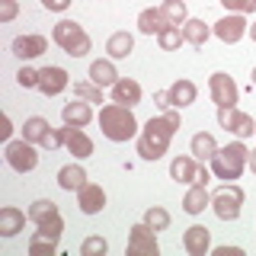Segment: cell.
Returning <instances> with one entry per match:
<instances>
[{"label":"cell","mask_w":256,"mask_h":256,"mask_svg":"<svg viewBox=\"0 0 256 256\" xmlns=\"http://www.w3.org/2000/svg\"><path fill=\"white\" fill-rule=\"evenodd\" d=\"M70 86V77H68V70L58 68V64H48V68L38 70V90H42L45 96H58L64 93Z\"/></svg>","instance_id":"8fae6325"},{"label":"cell","mask_w":256,"mask_h":256,"mask_svg":"<svg viewBox=\"0 0 256 256\" xmlns=\"http://www.w3.org/2000/svg\"><path fill=\"white\" fill-rule=\"evenodd\" d=\"M90 80L96 86H116L118 84L116 64H112V61H93L90 64Z\"/></svg>","instance_id":"d4e9b609"},{"label":"cell","mask_w":256,"mask_h":256,"mask_svg":"<svg viewBox=\"0 0 256 256\" xmlns=\"http://www.w3.org/2000/svg\"><path fill=\"white\" fill-rule=\"evenodd\" d=\"M180 132V112L166 109L164 116L150 118L148 125L141 128L138 134V154L144 160H160L166 154V148H170V138Z\"/></svg>","instance_id":"6da1fadb"},{"label":"cell","mask_w":256,"mask_h":256,"mask_svg":"<svg viewBox=\"0 0 256 256\" xmlns=\"http://www.w3.org/2000/svg\"><path fill=\"white\" fill-rule=\"evenodd\" d=\"M218 125L228 128L230 134H237V138H250V134H256V122L246 112H240L237 106L234 109H218Z\"/></svg>","instance_id":"ba28073f"},{"label":"cell","mask_w":256,"mask_h":256,"mask_svg":"<svg viewBox=\"0 0 256 256\" xmlns=\"http://www.w3.org/2000/svg\"><path fill=\"white\" fill-rule=\"evenodd\" d=\"M106 250H109V244L102 237H86L84 246H80V253H84V256H102Z\"/></svg>","instance_id":"e575fe53"},{"label":"cell","mask_w":256,"mask_h":256,"mask_svg":"<svg viewBox=\"0 0 256 256\" xmlns=\"http://www.w3.org/2000/svg\"><path fill=\"white\" fill-rule=\"evenodd\" d=\"M74 96L77 100H86V102H102V86H96L93 80L86 84V80H77L74 84Z\"/></svg>","instance_id":"836d02e7"},{"label":"cell","mask_w":256,"mask_h":256,"mask_svg":"<svg viewBox=\"0 0 256 256\" xmlns=\"http://www.w3.org/2000/svg\"><path fill=\"white\" fill-rule=\"evenodd\" d=\"M240 205H244V189L228 182L218 192H212V208L221 221H237L240 218Z\"/></svg>","instance_id":"5b68a950"},{"label":"cell","mask_w":256,"mask_h":256,"mask_svg":"<svg viewBox=\"0 0 256 256\" xmlns=\"http://www.w3.org/2000/svg\"><path fill=\"white\" fill-rule=\"evenodd\" d=\"M112 102H118V106H138L141 102V86L134 84V80L128 77H118V84L112 86Z\"/></svg>","instance_id":"d6986e66"},{"label":"cell","mask_w":256,"mask_h":256,"mask_svg":"<svg viewBox=\"0 0 256 256\" xmlns=\"http://www.w3.org/2000/svg\"><path fill=\"white\" fill-rule=\"evenodd\" d=\"M246 157H250V150H246L244 141H230L228 148H218V154L212 157V173L218 176V180H240V173H244L246 166Z\"/></svg>","instance_id":"3957f363"},{"label":"cell","mask_w":256,"mask_h":256,"mask_svg":"<svg viewBox=\"0 0 256 256\" xmlns=\"http://www.w3.org/2000/svg\"><path fill=\"white\" fill-rule=\"evenodd\" d=\"M253 4H256V0H253Z\"/></svg>","instance_id":"f6af8a7d"},{"label":"cell","mask_w":256,"mask_h":256,"mask_svg":"<svg viewBox=\"0 0 256 256\" xmlns=\"http://www.w3.org/2000/svg\"><path fill=\"white\" fill-rule=\"evenodd\" d=\"M250 38H253V42H256V22H253V26H250Z\"/></svg>","instance_id":"7bdbcfd3"},{"label":"cell","mask_w":256,"mask_h":256,"mask_svg":"<svg viewBox=\"0 0 256 256\" xmlns=\"http://www.w3.org/2000/svg\"><path fill=\"white\" fill-rule=\"evenodd\" d=\"M16 80H20V86H38V70H32V68H22L20 74H16Z\"/></svg>","instance_id":"74e56055"},{"label":"cell","mask_w":256,"mask_h":256,"mask_svg":"<svg viewBox=\"0 0 256 256\" xmlns=\"http://www.w3.org/2000/svg\"><path fill=\"white\" fill-rule=\"evenodd\" d=\"M42 6H45V10H52V13H64L70 6V0H42Z\"/></svg>","instance_id":"60d3db41"},{"label":"cell","mask_w":256,"mask_h":256,"mask_svg":"<svg viewBox=\"0 0 256 256\" xmlns=\"http://www.w3.org/2000/svg\"><path fill=\"white\" fill-rule=\"evenodd\" d=\"M208 90H212V100H214V106L218 109H234L237 106V84L230 80V74H212V80H208Z\"/></svg>","instance_id":"52a82bcc"},{"label":"cell","mask_w":256,"mask_h":256,"mask_svg":"<svg viewBox=\"0 0 256 256\" xmlns=\"http://www.w3.org/2000/svg\"><path fill=\"white\" fill-rule=\"evenodd\" d=\"M196 96H198V90H196V84H192V80H176V84L170 86V100H173L176 109L192 106V102H196Z\"/></svg>","instance_id":"cb8c5ba5"},{"label":"cell","mask_w":256,"mask_h":256,"mask_svg":"<svg viewBox=\"0 0 256 256\" xmlns=\"http://www.w3.org/2000/svg\"><path fill=\"white\" fill-rule=\"evenodd\" d=\"M205 205H212V192L205 189V182H192L186 198H182V212L186 214H202Z\"/></svg>","instance_id":"e0dca14e"},{"label":"cell","mask_w":256,"mask_h":256,"mask_svg":"<svg viewBox=\"0 0 256 256\" xmlns=\"http://www.w3.org/2000/svg\"><path fill=\"white\" fill-rule=\"evenodd\" d=\"M100 128L109 141H128L138 134V118H134L132 106H118V102H109L100 112Z\"/></svg>","instance_id":"7a4b0ae2"},{"label":"cell","mask_w":256,"mask_h":256,"mask_svg":"<svg viewBox=\"0 0 256 256\" xmlns=\"http://www.w3.org/2000/svg\"><path fill=\"white\" fill-rule=\"evenodd\" d=\"M16 16V0H0V22H10Z\"/></svg>","instance_id":"f35d334b"},{"label":"cell","mask_w":256,"mask_h":256,"mask_svg":"<svg viewBox=\"0 0 256 256\" xmlns=\"http://www.w3.org/2000/svg\"><path fill=\"white\" fill-rule=\"evenodd\" d=\"M154 102H157V106H160V109H164V112H166V109H173V100H170V90H157V93H154Z\"/></svg>","instance_id":"ab89813d"},{"label":"cell","mask_w":256,"mask_h":256,"mask_svg":"<svg viewBox=\"0 0 256 256\" xmlns=\"http://www.w3.org/2000/svg\"><path fill=\"white\" fill-rule=\"evenodd\" d=\"M64 148H68L77 160H84V157L93 154V141L84 134V128H74V125L64 128Z\"/></svg>","instance_id":"2e32d148"},{"label":"cell","mask_w":256,"mask_h":256,"mask_svg":"<svg viewBox=\"0 0 256 256\" xmlns=\"http://www.w3.org/2000/svg\"><path fill=\"white\" fill-rule=\"evenodd\" d=\"M77 205L84 214H96L106 208V192H102V186H93V182H86L84 189L77 192Z\"/></svg>","instance_id":"9a60e30c"},{"label":"cell","mask_w":256,"mask_h":256,"mask_svg":"<svg viewBox=\"0 0 256 256\" xmlns=\"http://www.w3.org/2000/svg\"><path fill=\"white\" fill-rule=\"evenodd\" d=\"M54 45L61 48V52H68L70 58H84L86 52H90V36L84 32V26H77L74 20H61L58 26L52 32Z\"/></svg>","instance_id":"277c9868"},{"label":"cell","mask_w":256,"mask_h":256,"mask_svg":"<svg viewBox=\"0 0 256 256\" xmlns=\"http://www.w3.org/2000/svg\"><path fill=\"white\" fill-rule=\"evenodd\" d=\"M250 80H253V86H256V68H253V74H250Z\"/></svg>","instance_id":"ee69618b"},{"label":"cell","mask_w":256,"mask_h":256,"mask_svg":"<svg viewBox=\"0 0 256 256\" xmlns=\"http://www.w3.org/2000/svg\"><path fill=\"white\" fill-rule=\"evenodd\" d=\"M54 250H58V240L48 237V234H42V230H36V237L29 240V253H32V256H52Z\"/></svg>","instance_id":"83f0119b"},{"label":"cell","mask_w":256,"mask_h":256,"mask_svg":"<svg viewBox=\"0 0 256 256\" xmlns=\"http://www.w3.org/2000/svg\"><path fill=\"white\" fill-rule=\"evenodd\" d=\"M166 26H170V20L164 16L160 6H157V10H154V6H150V10H141V16H138V29L144 32V36H160Z\"/></svg>","instance_id":"7402d4cb"},{"label":"cell","mask_w":256,"mask_h":256,"mask_svg":"<svg viewBox=\"0 0 256 256\" xmlns=\"http://www.w3.org/2000/svg\"><path fill=\"white\" fill-rule=\"evenodd\" d=\"M61 118H64V125L84 128V125H90L93 109H90V102H86V100H74V102H68V106L61 109Z\"/></svg>","instance_id":"ac0fdd59"},{"label":"cell","mask_w":256,"mask_h":256,"mask_svg":"<svg viewBox=\"0 0 256 256\" xmlns=\"http://www.w3.org/2000/svg\"><path fill=\"white\" fill-rule=\"evenodd\" d=\"M45 134H48V122H45L42 116H32V118H26V125H22V138H26V141L36 144V141H42Z\"/></svg>","instance_id":"f546056e"},{"label":"cell","mask_w":256,"mask_h":256,"mask_svg":"<svg viewBox=\"0 0 256 256\" xmlns=\"http://www.w3.org/2000/svg\"><path fill=\"white\" fill-rule=\"evenodd\" d=\"M214 36L221 38V42H228V45H234L240 42V38L250 32V26H246V20H244V13H230V16H224V20L214 22Z\"/></svg>","instance_id":"30bf717a"},{"label":"cell","mask_w":256,"mask_h":256,"mask_svg":"<svg viewBox=\"0 0 256 256\" xmlns=\"http://www.w3.org/2000/svg\"><path fill=\"white\" fill-rule=\"evenodd\" d=\"M29 221H36V224H42L45 218H52V214H58V205L52 202V198H38V202H32L29 205Z\"/></svg>","instance_id":"f1b7e54d"},{"label":"cell","mask_w":256,"mask_h":256,"mask_svg":"<svg viewBox=\"0 0 256 256\" xmlns=\"http://www.w3.org/2000/svg\"><path fill=\"white\" fill-rule=\"evenodd\" d=\"M38 144H42L45 150H58L61 144H64V128H58V132H52V128H48V134H45Z\"/></svg>","instance_id":"d590c367"},{"label":"cell","mask_w":256,"mask_h":256,"mask_svg":"<svg viewBox=\"0 0 256 256\" xmlns=\"http://www.w3.org/2000/svg\"><path fill=\"white\" fill-rule=\"evenodd\" d=\"M157 42H160V48H164V52H176V48L186 42V38H182V29H180V26H166V29L157 36Z\"/></svg>","instance_id":"d6a6232c"},{"label":"cell","mask_w":256,"mask_h":256,"mask_svg":"<svg viewBox=\"0 0 256 256\" xmlns=\"http://www.w3.org/2000/svg\"><path fill=\"white\" fill-rule=\"evenodd\" d=\"M157 230H150L148 224H134L132 237H128V256H157Z\"/></svg>","instance_id":"9c48e42d"},{"label":"cell","mask_w":256,"mask_h":256,"mask_svg":"<svg viewBox=\"0 0 256 256\" xmlns=\"http://www.w3.org/2000/svg\"><path fill=\"white\" fill-rule=\"evenodd\" d=\"M170 176L176 182H198L202 180V164H198L196 157H176L173 164H170Z\"/></svg>","instance_id":"4fadbf2b"},{"label":"cell","mask_w":256,"mask_h":256,"mask_svg":"<svg viewBox=\"0 0 256 256\" xmlns=\"http://www.w3.org/2000/svg\"><path fill=\"white\" fill-rule=\"evenodd\" d=\"M221 4L228 6L230 13H250V10H256L253 0H221Z\"/></svg>","instance_id":"8d00e7d4"},{"label":"cell","mask_w":256,"mask_h":256,"mask_svg":"<svg viewBox=\"0 0 256 256\" xmlns=\"http://www.w3.org/2000/svg\"><path fill=\"white\" fill-rule=\"evenodd\" d=\"M132 48H134V38L128 36V32H112L109 42H106L109 58H128V54H132Z\"/></svg>","instance_id":"4316f807"},{"label":"cell","mask_w":256,"mask_h":256,"mask_svg":"<svg viewBox=\"0 0 256 256\" xmlns=\"http://www.w3.org/2000/svg\"><path fill=\"white\" fill-rule=\"evenodd\" d=\"M144 224H148L150 230H166V228H170V212L160 208V205L148 208V212H144Z\"/></svg>","instance_id":"4dcf8cb0"},{"label":"cell","mask_w":256,"mask_h":256,"mask_svg":"<svg viewBox=\"0 0 256 256\" xmlns=\"http://www.w3.org/2000/svg\"><path fill=\"white\" fill-rule=\"evenodd\" d=\"M182 246H186V253H192V256H205L208 246H212V234H208V228H202V224L186 228V234H182Z\"/></svg>","instance_id":"5bb4252c"},{"label":"cell","mask_w":256,"mask_h":256,"mask_svg":"<svg viewBox=\"0 0 256 256\" xmlns=\"http://www.w3.org/2000/svg\"><path fill=\"white\" fill-rule=\"evenodd\" d=\"M58 186L68 189V192H80V189L86 186V170H84L80 164L61 166V170H58Z\"/></svg>","instance_id":"ffe728a7"},{"label":"cell","mask_w":256,"mask_h":256,"mask_svg":"<svg viewBox=\"0 0 256 256\" xmlns=\"http://www.w3.org/2000/svg\"><path fill=\"white\" fill-rule=\"evenodd\" d=\"M208 36H212V29L205 26V20H186V22H182V38H186L189 45L202 48L208 42Z\"/></svg>","instance_id":"484cf974"},{"label":"cell","mask_w":256,"mask_h":256,"mask_svg":"<svg viewBox=\"0 0 256 256\" xmlns=\"http://www.w3.org/2000/svg\"><path fill=\"white\" fill-rule=\"evenodd\" d=\"M6 164L13 166L16 173H29V170H36V164H38V154H36V148H32V141H10L6 144Z\"/></svg>","instance_id":"8992f818"},{"label":"cell","mask_w":256,"mask_h":256,"mask_svg":"<svg viewBox=\"0 0 256 256\" xmlns=\"http://www.w3.org/2000/svg\"><path fill=\"white\" fill-rule=\"evenodd\" d=\"M45 48H48V38L45 36H16L13 38V54L16 58H22V61H32V58H38V54H45Z\"/></svg>","instance_id":"7c38bea8"},{"label":"cell","mask_w":256,"mask_h":256,"mask_svg":"<svg viewBox=\"0 0 256 256\" xmlns=\"http://www.w3.org/2000/svg\"><path fill=\"white\" fill-rule=\"evenodd\" d=\"M26 218H29V214H22L20 208H13V205L0 208V234H4V237H16L22 228H26Z\"/></svg>","instance_id":"44dd1931"},{"label":"cell","mask_w":256,"mask_h":256,"mask_svg":"<svg viewBox=\"0 0 256 256\" xmlns=\"http://www.w3.org/2000/svg\"><path fill=\"white\" fill-rule=\"evenodd\" d=\"M189 148H192V157H196L198 164H205V160H212L214 154H218V144H214V138H212L208 132H198V134H192Z\"/></svg>","instance_id":"603a6c76"},{"label":"cell","mask_w":256,"mask_h":256,"mask_svg":"<svg viewBox=\"0 0 256 256\" xmlns=\"http://www.w3.org/2000/svg\"><path fill=\"white\" fill-rule=\"evenodd\" d=\"M160 10L170 20V26H182V22H186V4H182V0H164Z\"/></svg>","instance_id":"1f68e13d"},{"label":"cell","mask_w":256,"mask_h":256,"mask_svg":"<svg viewBox=\"0 0 256 256\" xmlns=\"http://www.w3.org/2000/svg\"><path fill=\"white\" fill-rule=\"evenodd\" d=\"M214 253H218V256H240V250H237V246H218Z\"/></svg>","instance_id":"b9f144b4"}]
</instances>
